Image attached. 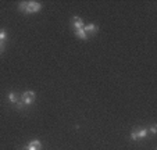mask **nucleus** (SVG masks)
<instances>
[{"instance_id": "1", "label": "nucleus", "mask_w": 157, "mask_h": 150, "mask_svg": "<svg viewBox=\"0 0 157 150\" xmlns=\"http://www.w3.org/2000/svg\"><path fill=\"white\" fill-rule=\"evenodd\" d=\"M42 9V4L39 2H22L20 4V10L21 11H25L28 14H33V13H38Z\"/></svg>"}, {"instance_id": "2", "label": "nucleus", "mask_w": 157, "mask_h": 150, "mask_svg": "<svg viewBox=\"0 0 157 150\" xmlns=\"http://www.w3.org/2000/svg\"><path fill=\"white\" fill-rule=\"evenodd\" d=\"M35 99H36V94H35V92H32V90L24 92V93H22V96H21V100H22V103L27 104V106L32 104L33 102H35Z\"/></svg>"}, {"instance_id": "3", "label": "nucleus", "mask_w": 157, "mask_h": 150, "mask_svg": "<svg viewBox=\"0 0 157 150\" xmlns=\"http://www.w3.org/2000/svg\"><path fill=\"white\" fill-rule=\"evenodd\" d=\"M147 136V129H139V131H132L131 132V139H133V140H138V139H143Z\"/></svg>"}, {"instance_id": "4", "label": "nucleus", "mask_w": 157, "mask_h": 150, "mask_svg": "<svg viewBox=\"0 0 157 150\" xmlns=\"http://www.w3.org/2000/svg\"><path fill=\"white\" fill-rule=\"evenodd\" d=\"M40 147H42V143L38 140V139H35V140H32V142L28 143L27 150H40Z\"/></svg>"}, {"instance_id": "5", "label": "nucleus", "mask_w": 157, "mask_h": 150, "mask_svg": "<svg viewBox=\"0 0 157 150\" xmlns=\"http://www.w3.org/2000/svg\"><path fill=\"white\" fill-rule=\"evenodd\" d=\"M83 31L86 32V35H88V33H95V32H98V25H95V24L83 25Z\"/></svg>"}, {"instance_id": "6", "label": "nucleus", "mask_w": 157, "mask_h": 150, "mask_svg": "<svg viewBox=\"0 0 157 150\" xmlns=\"http://www.w3.org/2000/svg\"><path fill=\"white\" fill-rule=\"evenodd\" d=\"M72 25H74L75 29L83 28V21H82V18H79L78 15H74V18H72Z\"/></svg>"}, {"instance_id": "7", "label": "nucleus", "mask_w": 157, "mask_h": 150, "mask_svg": "<svg viewBox=\"0 0 157 150\" xmlns=\"http://www.w3.org/2000/svg\"><path fill=\"white\" fill-rule=\"evenodd\" d=\"M75 36L79 39H82V40H86L88 39V35H86V32L83 31V28H79V29H75Z\"/></svg>"}, {"instance_id": "8", "label": "nucleus", "mask_w": 157, "mask_h": 150, "mask_svg": "<svg viewBox=\"0 0 157 150\" xmlns=\"http://www.w3.org/2000/svg\"><path fill=\"white\" fill-rule=\"evenodd\" d=\"M9 102L10 103H17L18 102V97H17V93H14V92H11V93H9Z\"/></svg>"}, {"instance_id": "9", "label": "nucleus", "mask_w": 157, "mask_h": 150, "mask_svg": "<svg viewBox=\"0 0 157 150\" xmlns=\"http://www.w3.org/2000/svg\"><path fill=\"white\" fill-rule=\"evenodd\" d=\"M7 39V33L4 29H0V42H4Z\"/></svg>"}, {"instance_id": "10", "label": "nucleus", "mask_w": 157, "mask_h": 150, "mask_svg": "<svg viewBox=\"0 0 157 150\" xmlns=\"http://www.w3.org/2000/svg\"><path fill=\"white\" fill-rule=\"evenodd\" d=\"M150 132L153 133V135H156V132H157V127H156V125H151V127H150Z\"/></svg>"}, {"instance_id": "11", "label": "nucleus", "mask_w": 157, "mask_h": 150, "mask_svg": "<svg viewBox=\"0 0 157 150\" xmlns=\"http://www.w3.org/2000/svg\"><path fill=\"white\" fill-rule=\"evenodd\" d=\"M3 52V42H0V53Z\"/></svg>"}]
</instances>
